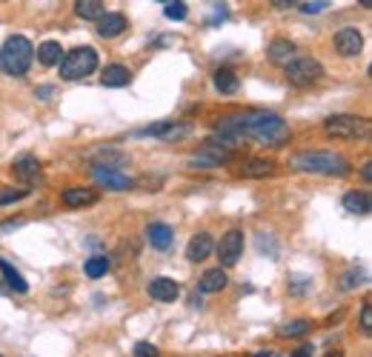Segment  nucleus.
Listing matches in <instances>:
<instances>
[{"label":"nucleus","instance_id":"2eb2a0df","mask_svg":"<svg viewBox=\"0 0 372 357\" xmlns=\"http://www.w3.org/2000/svg\"><path fill=\"white\" fill-rule=\"evenodd\" d=\"M227 283H230L227 271H223V269L218 266V269H206V271L201 274L198 289H201L203 295H215V292H223V289H227Z\"/></svg>","mask_w":372,"mask_h":357},{"label":"nucleus","instance_id":"c9c22d12","mask_svg":"<svg viewBox=\"0 0 372 357\" xmlns=\"http://www.w3.org/2000/svg\"><path fill=\"white\" fill-rule=\"evenodd\" d=\"M135 354L137 357H155L158 346H152V343H135Z\"/></svg>","mask_w":372,"mask_h":357},{"label":"nucleus","instance_id":"79ce46f5","mask_svg":"<svg viewBox=\"0 0 372 357\" xmlns=\"http://www.w3.org/2000/svg\"><path fill=\"white\" fill-rule=\"evenodd\" d=\"M161 4H167V0H161Z\"/></svg>","mask_w":372,"mask_h":357},{"label":"nucleus","instance_id":"423d86ee","mask_svg":"<svg viewBox=\"0 0 372 357\" xmlns=\"http://www.w3.org/2000/svg\"><path fill=\"white\" fill-rule=\"evenodd\" d=\"M283 71H286V81L298 89H310V86L321 83V78H324V66L310 54H295L283 66Z\"/></svg>","mask_w":372,"mask_h":357},{"label":"nucleus","instance_id":"9d476101","mask_svg":"<svg viewBox=\"0 0 372 357\" xmlns=\"http://www.w3.org/2000/svg\"><path fill=\"white\" fill-rule=\"evenodd\" d=\"M146 292H149V298L158 300V303H175L181 298V286L172 277H152V280H149V286H146Z\"/></svg>","mask_w":372,"mask_h":357},{"label":"nucleus","instance_id":"f03ea898","mask_svg":"<svg viewBox=\"0 0 372 357\" xmlns=\"http://www.w3.org/2000/svg\"><path fill=\"white\" fill-rule=\"evenodd\" d=\"M292 169L304 175H324V177H346L352 172L349 160L335 152H301L292 158Z\"/></svg>","mask_w":372,"mask_h":357},{"label":"nucleus","instance_id":"72a5a7b5","mask_svg":"<svg viewBox=\"0 0 372 357\" xmlns=\"http://www.w3.org/2000/svg\"><path fill=\"white\" fill-rule=\"evenodd\" d=\"M327 9H329V0H307V4H301L304 15H321Z\"/></svg>","mask_w":372,"mask_h":357},{"label":"nucleus","instance_id":"c85d7f7f","mask_svg":"<svg viewBox=\"0 0 372 357\" xmlns=\"http://www.w3.org/2000/svg\"><path fill=\"white\" fill-rule=\"evenodd\" d=\"M310 292H312V277H307V274H292L289 277V295L304 298Z\"/></svg>","mask_w":372,"mask_h":357},{"label":"nucleus","instance_id":"a19ab883","mask_svg":"<svg viewBox=\"0 0 372 357\" xmlns=\"http://www.w3.org/2000/svg\"><path fill=\"white\" fill-rule=\"evenodd\" d=\"M358 4H361L363 9H372V0H358Z\"/></svg>","mask_w":372,"mask_h":357},{"label":"nucleus","instance_id":"a878e982","mask_svg":"<svg viewBox=\"0 0 372 357\" xmlns=\"http://www.w3.org/2000/svg\"><path fill=\"white\" fill-rule=\"evenodd\" d=\"M103 12H106L103 0H74V15L84 21H98Z\"/></svg>","mask_w":372,"mask_h":357},{"label":"nucleus","instance_id":"ea45409f","mask_svg":"<svg viewBox=\"0 0 372 357\" xmlns=\"http://www.w3.org/2000/svg\"><path fill=\"white\" fill-rule=\"evenodd\" d=\"M361 177H363L366 183L372 180V163H363V166H361Z\"/></svg>","mask_w":372,"mask_h":357},{"label":"nucleus","instance_id":"f8f14e48","mask_svg":"<svg viewBox=\"0 0 372 357\" xmlns=\"http://www.w3.org/2000/svg\"><path fill=\"white\" fill-rule=\"evenodd\" d=\"M12 175H15L23 186H32V183L40 180V160L32 158V155H23V158H18V160L12 163Z\"/></svg>","mask_w":372,"mask_h":357},{"label":"nucleus","instance_id":"4468645a","mask_svg":"<svg viewBox=\"0 0 372 357\" xmlns=\"http://www.w3.org/2000/svg\"><path fill=\"white\" fill-rule=\"evenodd\" d=\"M126 32V18L120 12H103L98 18V35L106 37V40H115Z\"/></svg>","mask_w":372,"mask_h":357},{"label":"nucleus","instance_id":"6ab92c4d","mask_svg":"<svg viewBox=\"0 0 372 357\" xmlns=\"http://www.w3.org/2000/svg\"><path fill=\"white\" fill-rule=\"evenodd\" d=\"M146 240L152 243V249H169L172 246V240H175V232H172V226L169 223H152L146 229Z\"/></svg>","mask_w":372,"mask_h":357},{"label":"nucleus","instance_id":"473e14b6","mask_svg":"<svg viewBox=\"0 0 372 357\" xmlns=\"http://www.w3.org/2000/svg\"><path fill=\"white\" fill-rule=\"evenodd\" d=\"M29 192L26 189H0V206H9V203H18L23 200Z\"/></svg>","mask_w":372,"mask_h":357},{"label":"nucleus","instance_id":"ddd939ff","mask_svg":"<svg viewBox=\"0 0 372 357\" xmlns=\"http://www.w3.org/2000/svg\"><path fill=\"white\" fill-rule=\"evenodd\" d=\"M60 203L66 209H84V206H95L98 203V192L95 189H84V186H72L60 194Z\"/></svg>","mask_w":372,"mask_h":357},{"label":"nucleus","instance_id":"f704fd0d","mask_svg":"<svg viewBox=\"0 0 372 357\" xmlns=\"http://www.w3.org/2000/svg\"><path fill=\"white\" fill-rule=\"evenodd\" d=\"M361 332L366 337L372 334V303H363V309H361Z\"/></svg>","mask_w":372,"mask_h":357},{"label":"nucleus","instance_id":"e433bc0d","mask_svg":"<svg viewBox=\"0 0 372 357\" xmlns=\"http://www.w3.org/2000/svg\"><path fill=\"white\" fill-rule=\"evenodd\" d=\"M269 4L278 9V12H286V9H295L301 0H269Z\"/></svg>","mask_w":372,"mask_h":357},{"label":"nucleus","instance_id":"cd10ccee","mask_svg":"<svg viewBox=\"0 0 372 357\" xmlns=\"http://www.w3.org/2000/svg\"><path fill=\"white\" fill-rule=\"evenodd\" d=\"M109 257L106 254H92L89 260H86V266H84V271H86V277H92V280H98V277H103L106 271H109Z\"/></svg>","mask_w":372,"mask_h":357},{"label":"nucleus","instance_id":"393cba45","mask_svg":"<svg viewBox=\"0 0 372 357\" xmlns=\"http://www.w3.org/2000/svg\"><path fill=\"white\" fill-rule=\"evenodd\" d=\"M215 89H218L220 95H235V92L241 89V81H238V75H235L232 69L220 66V69L215 71Z\"/></svg>","mask_w":372,"mask_h":357},{"label":"nucleus","instance_id":"39448f33","mask_svg":"<svg viewBox=\"0 0 372 357\" xmlns=\"http://www.w3.org/2000/svg\"><path fill=\"white\" fill-rule=\"evenodd\" d=\"M324 134L332 140H366L369 120L361 115H332L324 120Z\"/></svg>","mask_w":372,"mask_h":357},{"label":"nucleus","instance_id":"58836bf2","mask_svg":"<svg viewBox=\"0 0 372 357\" xmlns=\"http://www.w3.org/2000/svg\"><path fill=\"white\" fill-rule=\"evenodd\" d=\"M292 354H295V357H312V354H315V346H298Z\"/></svg>","mask_w":372,"mask_h":357},{"label":"nucleus","instance_id":"f3484780","mask_svg":"<svg viewBox=\"0 0 372 357\" xmlns=\"http://www.w3.org/2000/svg\"><path fill=\"white\" fill-rule=\"evenodd\" d=\"M101 83L109 86V89H123V86L132 83V71H129L126 66H120V63L106 66V69L101 71Z\"/></svg>","mask_w":372,"mask_h":357},{"label":"nucleus","instance_id":"9b49d317","mask_svg":"<svg viewBox=\"0 0 372 357\" xmlns=\"http://www.w3.org/2000/svg\"><path fill=\"white\" fill-rule=\"evenodd\" d=\"M361 49H363V35H361V29L346 26V29H341V32L335 35V52H338L341 57H358Z\"/></svg>","mask_w":372,"mask_h":357},{"label":"nucleus","instance_id":"dca6fc26","mask_svg":"<svg viewBox=\"0 0 372 357\" xmlns=\"http://www.w3.org/2000/svg\"><path fill=\"white\" fill-rule=\"evenodd\" d=\"M212 249H215L212 235H209V232H201V235H195V238L189 240V246H186V260H189V263H201V260H206V257L212 254Z\"/></svg>","mask_w":372,"mask_h":357},{"label":"nucleus","instance_id":"aec40b11","mask_svg":"<svg viewBox=\"0 0 372 357\" xmlns=\"http://www.w3.org/2000/svg\"><path fill=\"white\" fill-rule=\"evenodd\" d=\"M266 57L272 66H286L295 57V43L292 40H272L266 49Z\"/></svg>","mask_w":372,"mask_h":357},{"label":"nucleus","instance_id":"412c9836","mask_svg":"<svg viewBox=\"0 0 372 357\" xmlns=\"http://www.w3.org/2000/svg\"><path fill=\"white\" fill-rule=\"evenodd\" d=\"M272 172H275V160H266V158H252L241 166V177H249V180L269 177Z\"/></svg>","mask_w":372,"mask_h":357},{"label":"nucleus","instance_id":"b1692460","mask_svg":"<svg viewBox=\"0 0 372 357\" xmlns=\"http://www.w3.org/2000/svg\"><path fill=\"white\" fill-rule=\"evenodd\" d=\"M92 166L123 169V166H129V155H126V152H120V149H101V152L92 158Z\"/></svg>","mask_w":372,"mask_h":357},{"label":"nucleus","instance_id":"7c9ffc66","mask_svg":"<svg viewBox=\"0 0 372 357\" xmlns=\"http://www.w3.org/2000/svg\"><path fill=\"white\" fill-rule=\"evenodd\" d=\"M363 280H366V274H363V269H349L346 274H344V280H341V286L349 292V289H358V286H363Z\"/></svg>","mask_w":372,"mask_h":357},{"label":"nucleus","instance_id":"c756f323","mask_svg":"<svg viewBox=\"0 0 372 357\" xmlns=\"http://www.w3.org/2000/svg\"><path fill=\"white\" fill-rule=\"evenodd\" d=\"M310 329H312L310 320H292V323H286V326L281 329V337H292V340H298V337H307Z\"/></svg>","mask_w":372,"mask_h":357},{"label":"nucleus","instance_id":"5701e85b","mask_svg":"<svg viewBox=\"0 0 372 357\" xmlns=\"http://www.w3.org/2000/svg\"><path fill=\"white\" fill-rule=\"evenodd\" d=\"M0 271H4V277H6V286L12 292H18V295H26L29 292V283H26V277L6 260V257H0Z\"/></svg>","mask_w":372,"mask_h":357},{"label":"nucleus","instance_id":"2f4dec72","mask_svg":"<svg viewBox=\"0 0 372 357\" xmlns=\"http://www.w3.org/2000/svg\"><path fill=\"white\" fill-rule=\"evenodd\" d=\"M164 15L169 21H186V4H181V0H167Z\"/></svg>","mask_w":372,"mask_h":357},{"label":"nucleus","instance_id":"a211bd4d","mask_svg":"<svg viewBox=\"0 0 372 357\" xmlns=\"http://www.w3.org/2000/svg\"><path fill=\"white\" fill-rule=\"evenodd\" d=\"M344 209H346L349 214H358V218H366V214L372 211V197H369V192H358V189L346 192V194H344Z\"/></svg>","mask_w":372,"mask_h":357},{"label":"nucleus","instance_id":"0eeeda50","mask_svg":"<svg viewBox=\"0 0 372 357\" xmlns=\"http://www.w3.org/2000/svg\"><path fill=\"white\" fill-rule=\"evenodd\" d=\"M244 254V232L241 229H230L227 235L220 238V246H218V260L223 269H230L241 260Z\"/></svg>","mask_w":372,"mask_h":357},{"label":"nucleus","instance_id":"1a4fd4ad","mask_svg":"<svg viewBox=\"0 0 372 357\" xmlns=\"http://www.w3.org/2000/svg\"><path fill=\"white\" fill-rule=\"evenodd\" d=\"M140 137H161V140H167V143H172V140H184V137H189L192 134V126L189 123H172V120H161V123H155V126H149V129H143V131H137Z\"/></svg>","mask_w":372,"mask_h":357},{"label":"nucleus","instance_id":"4be33fe9","mask_svg":"<svg viewBox=\"0 0 372 357\" xmlns=\"http://www.w3.org/2000/svg\"><path fill=\"white\" fill-rule=\"evenodd\" d=\"M247 115H232V117H223L218 120V134L230 137V140H238V137H247Z\"/></svg>","mask_w":372,"mask_h":357},{"label":"nucleus","instance_id":"4c0bfd02","mask_svg":"<svg viewBox=\"0 0 372 357\" xmlns=\"http://www.w3.org/2000/svg\"><path fill=\"white\" fill-rule=\"evenodd\" d=\"M55 95H57V89H55V86H40V89H38V100H46V103H49Z\"/></svg>","mask_w":372,"mask_h":357},{"label":"nucleus","instance_id":"20e7f679","mask_svg":"<svg viewBox=\"0 0 372 357\" xmlns=\"http://www.w3.org/2000/svg\"><path fill=\"white\" fill-rule=\"evenodd\" d=\"M98 69V52L92 46H78L60 57V78L63 81H84Z\"/></svg>","mask_w":372,"mask_h":357},{"label":"nucleus","instance_id":"f257e3e1","mask_svg":"<svg viewBox=\"0 0 372 357\" xmlns=\"http://www.w3.org/2000/svg\"><path fill=\"white\" fill-rule=\"evenodd\" d=\"M244 131H247V137L264 143V146H272V149L286 146V143L292 140L289 123L281 115H275V112H249Z\"/></svg>","mask_w":372,"mask_h":357},{"label":"nucleus","instance_id":"7ed1b4c3","mask_svg":"<svg viewBox=\"0 0 372 357\" xmlns=\"http://www.w3.org/2000/svg\"><path fill=\"white\" fill-rule=\"evenodd\" d=\"M32 60H35V49L23 35L9 37L4 43V49H0V69H4L9 78H23L32 66Z\"/></svg>","mask_w":372,"mask_h":357},{"label":"nucleus","instance_id":"bb28decb","mask_svg":"<svg viewBox=\"0 0 372 357\" xmlns=\"http://www.w3.org/2000/svg\"><path fill=\"white\" fill-rule=\"evenodd\" d=\"M60 54H63V49H60L57 40H46V43L38 46V60H40L43 66H57V63H60Z\"/></svg>","mask_w":372,"mask_h":357},{"label":"nucleus","instance_id":"6e6552de","mask_svg":"<svg viewBox=\"0 0 372 357\" xmlns=\"http://www.w3.org/2000/svg\"><path fill=\"white\" fill-rule=\"evenodd\" d=\"M92 177L98 186H103L106 192H129L135 189V180L129 175H123L120 169H106V166H92Z\"/></svg>","mask_w":372,"mask_h":357}]
</instances>
